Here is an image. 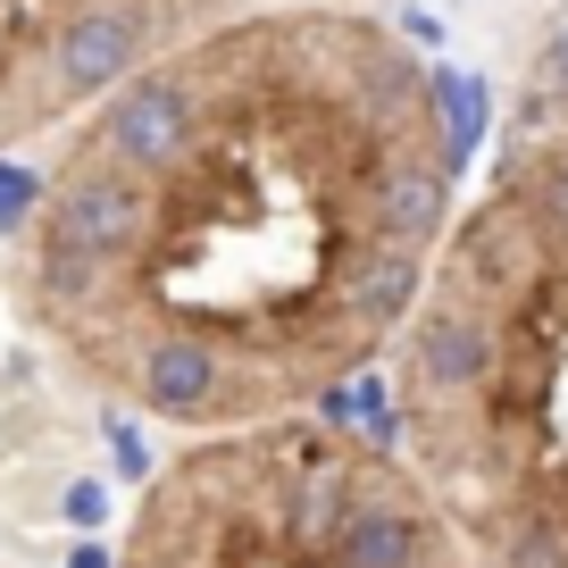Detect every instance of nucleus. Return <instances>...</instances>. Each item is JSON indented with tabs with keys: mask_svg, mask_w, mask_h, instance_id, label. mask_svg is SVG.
Masks as SVG:
<instances>
[{
	"mask_svg": "<svg viewBox=\"0 0 568 568\" xmlns=\"http://www.w3.org/2000/svg\"><path fill=\"white\" fill-rule=\"evenodd\" d=\"M551 75H560V84H568V34L551 42Z\"/></svg>",
	"mask_w": 568,
	"mask_h": 568,
	"instance_id": "obj_10",
	"label": "nucleus"
},
{
	"mask_svg": "<svg viewBox=\"0 0 568 568\" xmlns=\"http://www.w3.org/2000/svg\"><path fill=\"white\" fill-rule=\"evenodd\" d=\"M326 560L335 568H426V527L409 501H368L352 494L343 527L326 535Z\"/></svg>",
	"mask_w": 568,
	"mask_h": 568,
	"instance_id": "obj_4",
	"label": "nucleus"
},
{
	"mask_svg": "<svg viewBox=\"0 0 568 568\" xmlns=\"http://www.w3.org/2000/svg\"><path fill=\"white\" fill-rule=\"evenodd\" d=\"M501 376V310L460 293L444 276V293H418V326H409V393L418 409H460L477 393H494Z\"/></svg>",
	"mask_w": 568,
	"mask_h": 568,
	"instance_id": "obj_3",
	"label": "nucleus"
},
{
	"mask_svg": "<svg viewBox=\"0 0 568 568\" xmlns=\"http://www.w3.org/2000/svg\"><path fill=\"white\" fill-rule=\"evenodd\" d=\"M501 568H568V518L560 510H527L501 535Z\"/></svg>",
	"mask_w": 568,
	"mask_h": 568,
	"instance_id": "obj_6",
	"label": "nucleus"
},
{
	"mask_svg": "<svg viewBox=\"0 0 568 568\" xmlns=\"http://www.w3.org/2000/svg\"><path fill=\"white\" fill-rule=\"evenodd\" d=\"M260 0H0V151Z\"/></svg>",
	"mask_w": 568,
	"mask_h": 568,
	"instance_id": "obj_2",
	"label": "nucleus"
},
{
	"mask_svg": "<svg viewBox=\"0 0 568 568\" xmlns=\"http://www.w3.org/2000/svg\"><path fill=\"white\" fill-rule=\"evenodd\" d=\"M435 118H444L452 160L468 168V151H477V134H485V84H477V75H452V68H435Z\"/></svg>",
	"mask_w": 568,
	"mask_h": 568,
	"instance_id": "obj_5",
	"label": "nucleus"
},
{
	"mask_svg": "<svg viewBox=\"0 0 568 568\" xmlns=\"http://www.w3.org/2000/svg\"><path fill=\"white\" fill-rule=\"evenodd\" d=\"M435 118V75L368 18L234 9L92 101L18 217L26 326L109 385L151 335L217 352L234 418L318 393L368 352L352 267L376 176Z\"/></svg>",
	"mask_w": 568,
	"mask_h": 568,
	"instance_id": "obj_1",
	"label": "nucleus"
},
{
	"mask_svg": "<svg viewBox=\"0 0 568 568\" xmlns=\"http://www.w3.org/2000/svg\"><path fill=\"white\" fill-rule=\"evenodd\" d=\"M109 444H118V477H125V485H142V477H151V452H142V435H134L125 418L109 426Z\"/></svg>",
	"mask_w": 568,
	"mask_h": 568,
	"instance_id": "obj_8",
	"label": "nucleus"
},
{
	"mask_svg": "<svg viewBox=\"0 0 568 568\" xmlns=\"http://www.w3.org/2000/svg\"><path fill=\"white\" fill-rule=\"evenodd\" d=\"M68 568H109V544H75V551H68Z\"/></svg>",
	"mask_w": 568,
	"mask_h": 568,
	"instance_id": "obj_9",
	"label": "nucleus"
},
{
	"mask_svg": "<svg viewBox=\"0 0 568 568\" xmlns=\"http://www.w3.org/2000/svg\"><path fill=\"white\" fill-rule=\"evenodd\" d=\"M101 518H109V485L75 477V485H68V527H101Z\"/></svg>",
	"mask_w": 568,
	"mask_h": 568,
	"instance_id": "obj_7",
	"label": "nucleus"
}]
</instances>
